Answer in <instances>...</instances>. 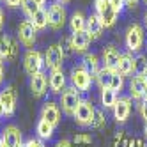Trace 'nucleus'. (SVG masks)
<instances>
[{
  "label": "nucleus",
  "instance_id": "8fccbe9b",
  "mask_svg": "<svg viewBox=\"0 0 147 147\" xmlns=\"http://www.w3.org/2000/svg\"><path fill=\"white\" fill-rule=\"evenodd\" d=\"M144 76V80H145V83H147V73H145V75H142Z\"/></svg>",
  "mask_w": 147,
  "mask_h": 147
},
{
  "label": "nucleus",
  "instance_id": "aec40b11",
  "mask_svg": "<svg viewBox=\"0 0 147 147\" xmlns=\"http://www.w3.org/2000/svg\"><path fill=\"white\" fill-rule=\"evenodd\" d=\"M85 32L92 37V39H99L105 32V25L99 20V16L96 13H92L87 16V23H85Z\"/></svg>",
  "mask_w": 147,
  "mask_h": 147
},
{
  "label": "nucleus",
  "instance_id": "58836bf2",
  "mask_svg": "<svg viewBox=\"0 0 147 147\" xmlns=\"http://www.w3.org/2000/svg\"><path fill=\"white\" fill-rule=\"evenodd\" d=\"M55 147H73V142L67 140V138H62V140H59L55 144Z\"/></svg>",
  "mask_w": 147,
  "mask_h": 147
},
{
  "label": "nucleus",
  "instance_id": "603ef678",
  "mask_svg": "<svg viewBox=\"0 0 147 147\" xmlns=\"http://www.w3.org/2000/svg\"><path fill=\"white\" fill-rule=\"evenodd\" d=\"M83 147H89V145H83Z\"/></svg>",
  "mask_w": 147,
  "mask_h": 147
},
{
  "label": "nucleus",
  "instance_id": "cd10ccee",
  "mask_svg": "<svg viewBox=\"0 0 147 147\" xmlns=\"http://www.w3.org/2000/svg\"><path fill=\"white\" fill-rule=\"evenodd\" d=\"M20 7H22V11H23V14H25V18L27 20H30V18H32L37 11H39V5L34 2V0H22V5H20Z\"/></svg>",
  "mask_w": 147,
  "mask_h": 147
},
{
  "label": "nucleus",
  "instance_id": "f3484780",
  "mask_svg": "<svg viewBox=\"0 0 147 147\" xmlns=\"http://www.w3.org/2000/svg\"><path fill=\"white\" fill-rule=\"evenodd\" d=\"M48 87L51 94H62L66 89V75L60 69H51L48 75Z\"/></svg>",
  "mask_w": 147,
  "mask_h": 147
},
{
  "label": "nucleus",
  "instance_id": "423d86ee",
  "mask_svg": "<svg viewBox=\"0 0 147 147\" xmlns=\"http://www.w3.org/2000/svg\"><path fill=\"white\" fill-rule=\"evenodd\" d=\"M82 101L80 98V92L75 89V87H66L64 92L60 94V110L64 112L66 115H69V117H73V113H75L78 103Z\"/></svg>",
  "mask_w": 147,
  "mask_h": 147
},
{
  "label": "nucleus",
  "instance_id": "393cba45",
  "mask_svg": "<svg viewBox=\"0 0 147 147\" xmlns=\"http://www.w3.org/2000/svg\"><path fill=\"white\" fill-rule=\"evenodd\" d=\"M28 22L34 25L36 30H45V28L48 27V13H46V9H45V7H41L39 11L28 20Z\"/></svg>",
  "mask_w": 147,
  "mask_h": 147
},
{
  "label": "nucleus",
  "instance_id": "79ce46f5",
  "mask_svg": "<svg viewBox=\"0 0 147 147\" xmlns=\"http://www.w3.org/2000/svg\"><path fill=\"white\" fill-rule=\"evenodd\" d=\"M2 27H4V11L0 7V30H2Z\"/></svg>",
  "mask_w": 147,
  "mask_h": 147
},
{
  "label": "nucleus",
  "instance_id": "49530a36",
  "mask_svg": "<svg viewBox=\"0 0 147 147\" xmlns=\"http://www.w3.org/2000/svg\"><path fill=\"white\" fill-rule=\"evenodd\" d=\"M0 117H4V107H2V101H0Z\"/></svg>",
  "mask_w": 147,
  "mask_h": 147
},
{
  "label": "nucleus",
  "instance_id": "a211bd4d",
  "mask_svg": "<svg viewBox=\"0 0 147 147\" xmlns=\"http://www.w3.org/2000/svg\"><path fill=\"white\" fill-rule=\"evenodd\" d=\"M90 41L92 37L83 30V32H75L71 34L69 37V45H71V50L76 51V53H87V50L90 46Z\"/></svg>",
  "mask_w": 147,
  "mask_h": 147
},
{
  "label": "nucleus",
  "instance_id": "412c9836",
  "mask_svg": "<svg viewBox=\"0 0 147 147\" xmlns=\"http://www.w3.org/2000/svg\"><path fill=\"white\" fill-rule=\"evenodd\" d=\"M119 73L121 76H131L135 75V57L129 53H121V59H119V64H117V69H115Z\"/></svg>",
  "mask_w": 147,
  "mask_h": 147
},
{
  "label": "nucleus",
  "instance_id": "6ab92c4d",
  "mask_svg": "<svg viewBox=\"0 0 147 147\" xmlns=\"http://www.w3.org/2000/svg\"><path fill=\"white\" fill-rule=\"evenodd\" d=\"M128 90H129L128 96H129L131 99L142 101L144 94H145V90H147V83H145L144 76H140V75L131 76V80H129V83H128Z\"/></svg>",
  "mask_w": 147,
  "mask_h": 147
},
{
  "label": "nucleus",
  "instance_id": "c756f323",
  "mask_svg": "<svg viewBox=\"0 0 147 147\" xmlns=\"http://www.w3.org/2000/svg\"><path fill=\"white\" fill-rule=\"evenodd\" d=\"M105 126H107V115H105L103 110H98L96 108V113H94V119H92L90 128L92 129H103Z\"/></svg>",
  "mask_w": 147,
  "mask_h": 147
},
{
  "label": "nucleus",
  "instance_id": "b1692460",
  "mask_svg": "<svg viewBox=\"0 0 147 147\" xmlns=\"http://www.w3.org/2000/svg\"><path fill=\"white\" fill-rule=\"evenodd\" d=\"M85 23H87V16L83 14L82 11L73 13L69 18V28H71V34L75 32H83L85 30Z\"/></svg>",
  "mask_w": 147,
  "mask_h": 147
},
{
  "label": "nucleus",
  "instance_id": "ea45409f",
  "mask_svg": "<svg viewBox=\"0 0 147 147\" xmlns=\"http://www.w3.org/2000/svg\"><path fill=\"white\" fill-rule=\"evenodd\" d=\"M124 2H126V7H136V5H138V2H140V0H124Z\"/></svg>",
  "mask_w": 147,
  "mask_h": 147
},
{
  "label": "nucleus",
  "instance_id": "bb28decb",
  "mask_svg": "<svg viewBox=\"0 0 147 147\" xmlns=\"http://www.w3.org/2000/svg\"><path fill=\"white\" fill-rule=\"evenodd\" d=\"M113 69H107V67H101L99 73L96 76H94V80H96V83L101 87V89H107L110 87V82H112V76H113Z\"/></svg>",
  "mask_w": 147,
  "mask_h": 147
},
{
  "label": "nucleus",
  "instance_id": "ddd939ff",
  "mask_svg": "<svg viewBox=\"0 0 147 147\" xmlns=\"http://www.w3.org/2000/svg\"><path fill=\"white\" fill-rule=\"evenodd\" d=\"M60 117H62V110L57 103L53 101H46L43 103V107H41V119H45L48 121L51 126H57L60 124Z\"/></svg>",
  "mask_w": 147,
  "mask_h": 147
},
{
  "label": "nucleus",
  "instance_id": "864d4df0",
  "mask_svg": "<svg viewBox=\"0 0 147 147\" xmlns=\"http://www.w3.org/2000/svg\"><path fill=\"white\" fill-rule=\"evenodd\" d=\"M145 4H147V0H145Z\"/></svg>",
  "mask_w": 147,
  "mask_h": 147
},
{
  "label": "nucleus",
  "instance_id": "e433bc0d",
  "mask_svg": "<svg viewBox=\"0 0 147 147\" xmlns=\"http://www.w3.org/2000/svg\"><path fill=\"white\" fill-rule=\"evenodd\" d=\"M2 2H4L9 9H16V7L22 5V0H2Z\"/></svg>",
  "mask_w": 147,
  "mask_h": 147
},
{
  "label": "nucleus",
  "instance_id": "de8ad7c7",
  "mask_svg": "<svg viewBox=\"0 0 147 147\" xmlns=\"http://www.w3.org/2000/svg\"><path fill=\"white\" fill-rule=\"evenodd\" d=\"M142 101H144V103H147V90H145V94H144V98H142Z\"/></svg>",
  "mask_w": 147,
  "mask_h": 147
},
{
  "label": "nucleus",
  "instance_id": "c85d7f7f",
  "mask_svg": "<svg viewBox=\"0 0 147 147\" xmlns=\"http://www.w3.org/2000/svg\"><path fill=\"white\" fill-rule=\"evenodd\" d=\"M147 73V55L145 53H136L135 55V75H145Z\"/></svg>",
  "mask_w": 147,
  "mask_h": 147
},
{
  "label": "nucleus",
  "instance_id": "39448f33",
  "mask_svg": "<svg viewBox=\"0 0 147 147\" xmlns=\"http://www.w3.org/2000/svg\"><path fill=\"white\" fill-rule=\"evenodd\" d=\"M94 11H96V14L103 22L105 28H112L117 23L119 14L113 11V7L108 4V0H94Z\"/></svg>",
  "mask_w": 147,
  "mask_h": 147
},
{
  "label": "nucleus",
  "instance_id": "09e8293b",
  "mask_svg": "<svg viewBox=\"0 0 147 147\" xmlns=\"http://www.w3.org/2000/svg\"><path fill=\"white\" fill-rule=\"evenodd\" d=\"M57 2H60V4H67V2H71V0H57Z\"/></svg>",
  "mask_w": 147,
  "mask_h": 147
},
{
  "label": "nucleus",
  "instance_id": "72a5a7b5",
  "mask_svg": "<svg viewBox=\"0 0 147 147\" xmlns=\"http://www.w3.org/2000/svg\"><path fill=\"white\" fill-rule=\"evenodd\" d=\"M108 4L113 7V11L117 13V14H121V13L124 11V7H126V2H124V0H108Z\"/></svg>",
  "mask_w": 147,
  "mask_h": 147
},
{
  "label": "nucleus",
  "instance_id": "20e7f679",
  "mask_svg": "<svg viewBox=\"0 0 147 147\" xmlns=\"http://www.w3.org/2000/svg\"><path fill=\"white\" fill-rule=\"evenodd\" d=\"M48 27L53 28V30H60L62 27L66 25V20H67V13H66V7L64 4L60 2H51L48 5Z\"/></svg>",
  "mask_w": 147,
  "mask_h": 147
},
{
  "label": "nucleus",
  "instance_id": "4be33fe9",
  "mask_svg": "<svg viewBox=\"0 0 147 147\" xmlns=\"http://www.w3.org/2000/svg\"><path fill=\"white\" fill-rule=\"evenodd\" d=\"M80 64H82L83 67H85V69L90 73V76H92V78L96 76L98 73H99V69L103 67V66H101V60L98 59V55L89 53V51H87V53H83V57H82V62H80Z\"/></svg>",
  "mask_w": 147,
  "mask_h": 147
},
{
  "label": "nucleus",
  "instance_id": "a18cd8bd",
  "mask_svg": "<svg viewBox=\"0 0 147 147\" xmlns=\"http://www.w3.org/2000/svg\"><path fill=\"white\" fill-rule=\"evenodd\" d=\"M144 138H145V140H147V122H145V124H144Z\"/></svg>",
  "mask_w": 147,
  "mask_h": 147
},
{
  "label": "nucleus",
  "instance_id": "f704fd0d",
  "mask_svg": "<svg viewBox=\"0 0 147 147\" xmlns=\"http://www.w3.org/2000/svg\"><path fill=\"white\" fill-rule=\"evenodd\" d=\"M25 147H46V144L39 138H28L25 142Z\"/></svg>",
  "mask_w": 147,
  "mask_h": 147
},
{
  "label": "nucleus",
  "instance_id": "5701e85b",
  "mask_svg": "<svg viewBox=\"0 0 147 147\" xmlns=\"http://www.w3.org/2000/svg\"><path fill=\"white\" fill-rule=\"evenodd\" d=\"M53 131H55V126H51L48 121H45V119H39L37 121V124H36V138H39V140H50L51 136H53Z\"/></svg>",
  "mask_w": 147,
  "mask_h": 147
},
{
  "label": "nucleus",
  "instance_id": "f257e3e1",
  "mask_svg": "<svg viewBox=\"0 0 147 147\" xmlns=\"http://www.w3.org/2000/svg\"><path fill=\"white\" fill-rule=\"evenodd\" d=\"M145 43V28L140 23H131L126 28L124 34V45L129 53H140Z\"/></svg>",
  "mask_w": 147,
  "mask_h": 147
},
{
  "label": "nucleus",
  "instance_id": "4468645a",
  "mask_svg": "<svg viewBox=\"0 0 147 147\" xmlns=\"http://www.w3.org/2000/svg\"><path fill=\"white\" fill-rule=\"evenodd\" d=\"M30 90H32L34 98H43L48 92V75L45 71L30 76Z\"/></svg>",
  "mask_w": 147,
  "mask_h": 147
},
{
  "label": "nucleus",
  "instance_id": "1a4fd4ad",
  "mask_svg": "<svg viewBox=\"0 0 147 147\" xmlns=\"http://www.w3.org/2000/svg\"><path fill=\"white\" fill-rule=\"evenodd\" d=\"M131 110H133V99L129 96H119L117 101H115V105H113V108H112L115 122L124 124L126 121L129 119Z\"/></svg>",
  "mask_w": 147,
  "mask_h": 147
},
{
  "label": "nucleus",
  "instance_id": "2eb2a0df",
  "mask_svg": "<svg viewBox=\"0 0 147 147\" xmlns=\"http://www.w3.org/2000/svg\"><path fill=\"white\" fill-rule=\"evenodd\" d=\"M18 55V43L5 34H0V59L14 60Z\"/></svg>",
  "mask_w": 147,
  "mask_h": 147
},
{
  "label": "nucleus",
  "instance_id": "6e6552de",
  "mask_svg": "<svg viewBox=\"0 0 147 147\" xmlns=\"http://www.w3.org/2000/svg\"><path fill=\"white\" fill-rule=\"evenodd\" d=\"M0 140H2L4 147H25L23 144V133L20 131L18 126L7 124L0 131Z\"/></svg>",
  "mask_w": 147,
  "mask_h": 147
},
{
  "label": "nucleus",
  "instance_id": "4c0bfd02",
  "mask_svg": "<svg viewBox=\"0 0 147 147\" xmlns=\"http://www.w3.org/2000/svg\"><path fill=\"white\" fill-rule=\"evenodd\" d=\"M129 147H145V140L144 138H131Z\"/></svg>",
  "mask_w": 147,
  "mask_h": 147
},
{
  "label": "nucleus",
  "instance_id": "3c124183",
  "mask_svg": "<svg viewBox=\"0 0 147 147\" xmlns=\"http://www.w3.org/2000/svg\"><path fill=\"white\" fill-rule=\"evenodd\" d=\"M0 147H4V144H2V140H0Z\"/></svg>",
  "mask_w": 147,
  "mask_h": 147
},
{
  "label": "nucleus",
  "instance_id": "c03bdc74",
  "mask_svg": "<svg viewBox=\"0 0 147 147\" xmlns=\"http://www.w3.org/2000/svg\"><path fill=\"white\" fill-rule=\"evenodd\" d=\"M144 28L147 30V11L144 13Z\"/></svg>",
  "mask_w": 147,
  "mask_h": 147
},
{
  "label": "nucleus",
  "instance_id": "9b49d317",
  "mask_svg": "<svg viewBox=\"0 0 147 147\" xmlns=\"http://www.w3.org/2000/svg\"><path fill=\"white\" fill-rule=\"evenodd\" d=\"M0 101H2V107H4V117H11L16 112V90L13 85H5L2 90H0Z\"/></svg>",
  "mask_w": 147,
  "mask_h": 147
},
{
  "label": "nucleus",
  "instance_id": "37998d69",
  "mask_svg": "<svg viewBox=\"0 0 147 147\" xmlns=\"http://www.w3.org/2000/svg\"><path fill=\"white\" fill-rule=\"evenodd\" d=\"M34 2H36L39 7H43V5H46V2H48V0H34Z\"/></svg>",
  "mask_w": 147,
  "mask_h": 147
},
{
  "label": "nucleus",
  "instance_id": "7ed1b4c3",
  "mask_svg": "<svg viewBox=\"0 0 147 147\" xmlns=\"http://www.w3.org/2000/svg\"><path fill=\"white\" fill-rule=\"evenodd\" d=\"M23 69L28 76L45 71V55L37 50H32V48L27 50L23 55Z\"/></svg>",
  "mask_w": 147,
  "mask_h": 147
},
{
  "label": "nucleus",
  "instance_id": "0eeeda50",
  "mask_svg": "<svg viewBox=\"0 0 147 147\" xmlns=\"http://www.w3.org/2000/svg\"><path fill=\"white\" fill-rule=\"evenodd\" d=\"M94 113H96V108H94V105L89 101V99H82L78 103V107L73 113V119L78 126H90L92 124V119H94Z\"/></svg>",
  "mask_w": 147,
  "mask_h": 147
},
{
  "label": "nucleus",
  "instance_id": "f03ea898",
  "mask_svg": "<svg viewBox=\"0 0 147 147\" xmlns=\"http://www.w3.org/2000/svg\"><path fill=\"white\" fill-rule=\"evenodd\" d=\"M69 78H71V87H75L78 92H87V90L90 89L92 80H94V78L90 76V73L83 67L82 64L73 66Z\"/></svg>",
  "mask_w": 147,
  "mask_h": 147
},
{
  "label": "nucleus",
  "instance_id": "dca6fc26",
  "mask_svg": "<svg viewBox=\"0 0 147 147\" xmlns=\"http://www.w3.org/2000/svg\"><path fill=\"white\" fill-rule=\"evenodd\" d=\"M119 59H121V51L113 45H108V46L103 48V51H101V66L103 67L115 71L117 69V64H119Z\"/></svg>",
  "mask_w": 147,
  "mask_h": 147
},
{
  "label": "nucleus",
  "instance_id": "9d476101",
  "mask_svg": "<svg viewBox=\"0 0 147 147\" xmlns=\"http://www.w3.org/2000/svg\"><path fill=\"white\" fill-rule=\"evenodd\" d=\"M64 50H62L60 45H51L48 46V50L45 51V67L46 69H60L62 64H64Z\"/></svg>",
  "mask_w": 147,
  "mask_h": 147
},
{
  "label": "nucleus",
  "instance_id": "7c9ffc66",
  "mask_svg": "<svg viewBox=\"0 0 147 147\" xmlns=\"http://www.w3.org/2000/svg\"><path fill=\"white\" fill-rule=\"evenodd\" d=\"M108 89H112L113 92H117V94H119V92L124 89V76H121L119 73L115 71V73H113V76H112V82H110V87H108Z\"/></svg>",
  "mask_w": 147,
  "mask_h": 147
},
{
  "label": "nucleus",
  "instance_id": "473e14b6",
  "mask_svg": "<svg viewBox=\"0 0 147 147\" xmlns=\"http://www.w3.org/2000/svg\"><path fill=\"white\" fill-rule=\"evenodd\" d=\"M71 142L76 144V145H80V147H83V145H90V144H92V136L87 135V133H78V135L73 136Z\"/></svg>",
  "mask_w": 147,
  "mask_h": 147
},
{
  "label": "nucleus",
  "instance_id": "a878e982",
  "mask_svg": "<svg viewBox=\"0 0 147 147\" xmlns=\"http://www.w3.org/2000/svg\"><path fill=\"white\" fill-rule=\"evenodd\" d=\"M117 92H113L112 89H101V105H103V108L105 110H112L113 108V105L115 101H117Z\"/></svg>",
  "mask_w": 147,
  "mask_h": 147
},
{
  "label": "nucleus",
  "instance_id": "f8f14e48",
  "mask_svg": "<svg viewBox=\"0 0 147 147\" xmlns=\"http://www.w3.org/2000/svg\"><path fill=\"white\" fill-rule=\"evenodd\" d=\"M36 34H37V30L34 28V25L28 22V20H25V22L20 23L18 27V39H20V43H22L25 48H32L36 45Z\"/></svg>",
  "mask_w": 147,
  "mask_h": 147
},
{
  "label": "nucleus",
  "instance_id": "2f4dec72",
  "mask_svg": "<svg viewBox=\"0 0 147 147\" xmlns=\"http://www.w3.org/2000/svg\"><path fill=\"white\" fill-rule=\"evenodd\" d=\"M129 140H131V138H128L124 131H119L117 135L113 136L112 147H129Z\"/></svg>",
  "mask_w": 147,
  "mask_h": 147
},
{
  "label": "nucleus",
  "instance_id": "c9c22d12",
  "mask_svg": "<svg viewBox=\"0 0 147 147\" xmlns=\"http://www.w3.org/2000/svg\"><path fill=\"white\" fill-rule=\"evenodd\" d=\"M138 113H140V117L147 122V103L138 101Z\"/></svg>",
  "mask_w": 147,
  "mask_h": 147
},
{
  "label": "nucleus",
  "instance_id": "a19ab883",
  "mask_svg": "<svg viewBox=\"0 0 147 147\" xmlns=\"http://www.w3.org/2000/svg\"><path fill=\"white\" fill-rule=\"evenodd\" d=\"M2 82H4V60L0 59V85H2Z\"/></svg>",
  "mask_w": 147,
  "mask_h": 147
}]
</instances>
